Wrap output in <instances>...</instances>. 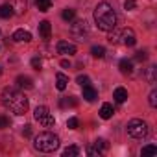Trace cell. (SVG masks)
Returning a JSON list of instances; mask_svg holds the SVG:
<instances>
[{"instance_id": "obj_1", "label": "cell", "mask_w": 157, "mask_h": 157, "mask_svg": "<svg viewBox=\"0 0 157 157\" xmlns=\"http://www.w3.org/2000/svg\"><path fill=\"white\" fill-rule=\"evenodd\" d=\"M2 105L6 107V109H10L13 115H24L26 111H28V107H30V104H28V98L21 93V91H17V89H13V87H6L4 91H2Z\"/></svg>"}, {"instance_id": "obj_2", "label": "cell", "mask_w": 157, "mask_h": 157, "mask_svg": "<svg viewBox=\"0 0 157 157\" xmlns=\"http://www.w3.org/2000/svg\"><path fill=\"white\" fill-rule=\"evenodd\" d=\"M94 22L102 32H111L113 28H117V13L113 6L107 2H98L94 8Z\"/></svg>"}, {"instance_id": "obj_3", "label": "cell", "mask_w": 157, "mask_h": 157, "mask_svg": "<svg viewBox=\"0 0 157 157\" xmlns=\"http://www.w3.org/2000/svg\"><path fill=\"white\" fill-rule=\"evenodd\" d=\"M33 148L39 151H44V153L56 151L59 148V137L52 131H43L33 139Z\"/></svg>"}, {"instance_id": "obj_4", "label": "cell", "mask_w": 157, "mask_h": 157, "mask_svg": "<svg viewBox=\"0 0 157 157\" xmlns=\"http://www.w3.org/2000/svg\"><path fill=\"white\" fill-rule=\"evenodd\" d=\"M150 133V128L144 120L140 118H133L128 122V135L133 137V139H146Z\"/></svg>"}, {"instance_id": "obj_5", "label": "cell", "mask_w": 157, "mask_h": 157, "mask_svg": "<svg viewBox=\"0 0 157 157\" xmlns=\"http://www.w3.org/2000/svg\"><path fill=\"white\" fill-rule=\"evenodd\" d=\"M33 117L44 128H54V124H56V118L52 117V113H50V109L46 105H37L35 111H33Z\"/></svg>"}, {"instance_id": "obj_6", "label": "cell", "mask_w": 157, "mask_h": 157, "mask_svg": "<svg viewBox=\"0 0 157 157\" xmlns=\"http://www.w3.org/2000/svg\"><path fill=\"white\" fill-rule=\"evenodd\" d=\"M70 33H72L78 41H85V37L89 35V24H87V21H83V19L74 21V22L70 24Z\"/></svg>"}, {"instance_id": "obj_7", "label": "cell", "mask_w": 157, "mask_h": 157, "mask_svg": "<svg viewBox=\"0 0 157 157\" xmlns=\"http://www.w3.org/2000/svg\"><path fill=\"white\" fill-rule=\"evenodd\" d=\"M118 43L124 44V46H135L137 43V35L131 28H124V30H118Z\"/></svg>"}, {"instance_id": "obj_8", "label": "cell", "mask_w": 157, "mask_h": 157, "mask_svg": "<svg viewBox=\"0 0 157 157\" xmlns=\"http://www.w3.org/2000/svg\"><path fill=\"white\" fill-rule=\"evenodd\" d=\"M107 148H109V144H107V140H105V139H96V140H94V144L87 150V153H89V155H93V157H100Z\"/></svg>"}, {"instance_id": "obj_9", "label": "cell", "mask_w": 157, "mask_h": 157, "mask_svg": "<svg viewBox=\"0 0 157 157\" xmlns=\"http://www.w3.org/2000/svg\"><path fill=\"white\" fill-rule=\"evenodd\" d=\"M57 52L63 56H74L76 54V44L68 43V41H59L57 43Z\"/></svg>"}, {"instance_id": "obj_10", "label": "cell", "mask_w": 157, "mask_h": 157, "mask_svg": "<svg viewBox=\"0 0 157 157\" xmlns=\"http://www.w3.org/2000/svg\"><path fill=\"white\" fill-rule=\"evenodd\" d=\"M10 6L13 8L15 13L22 15V13L28 10V0H10Z\"/></svg>"}, {"instance_id": "obj_11", "label": "cell", "mask_w": 157, "mask_h": 157, "mask_svg": "<svg viewBox=\"0 0 157 157\" xmlns=\"http://www.w3.org/2000/svg\"><path fill=\"white\" fill-rule=\"evenodd\" d=\"M13 41H17V43H30L32 41V33L28 30H17L13 33Z\"/></svg>"}, {"instance_id": "obj_12", "label": "cell", "mask_w": 157, "mask_h": 157, "mask_svg": "<svg viewBox=\"0 0 157 157\" xmlns=\"http://www.w3.org/2000/svg\"><path fill=\"white\" fill-rule=\"evenodd\" d=\"M67 85H68V78L63 72H57L56 74V87H57V91H65Z\"/></svg>"}, {"instance_id": "obj_13", "label": "cell", "mask_w": 157, "mask_h": 157, "mask_svg": "<svg viewBox=\"0 0 157 157\" xmlns=\"http://www.w3.org/2000/svg\"><path fill=\"white\" fill-rule=\"evenodd\" d=\"M96 98H98L96 89L91 87V85H85V87H83V100H87V102H94Z\"/></svg>"}, {"instance_id": "obj_14", "label": "cell", "mask_w": 157, "mask_h": 157, "mask_svg": "<svg viewBox=\"0 0 157 157\" xmlns=\"http://www.w3.org/2000/svg\"><path fill=\"white\" fill-rule=\"evenodd\" d=\"M113 98H115V102L124 104V102L128 100V91H126L124 87H117V89H115V93H113Z\"/></svg>"}, {"instance_id": "obj_15", "label": "cell", "mask_w": 157, "mask_h": 157, "mask_svg": "<svg viewBox=\"0 0 157 157\" xmlns=\"http://www.w3.org/2000/svg\"><path fill=\"white\" fill-rule=\"evenodd\" d=\"M17 85L21 89H32L33 87V80L28 76H17Z\"/></svg>"}, {"instance_id": "obj_16", "label": "cell", "mask_w": 157, "mask_h": 157, "mask_svg": "<svg viewBox=\"0 0 157 157\" xmlns=\"http://www.w3.org/2000/svg\"><path fill=\"white\" fill-rule=\"evenodd\" d=\"M118 68H120L122 74H131V72H133V61H131V59H120Z\"/></svg>"}, {"instance_id": "obj_17", "label": "cell", "mask_w": 157, "mask_h": 157, "mask_svg": "<svg viewBox=\"0 0 157 157\" xmlns=\"http://www.w3.org/2000/svg\"><path fill=\"white\" fill-rule=\"evenodd\" d=\"M113 113H115V109H113V105L111 104H102V107H100V117L104 118V120H107V118H111L113 117Z\"/></svg>"}, {"instance_id": "obj_18", "label": "cell", "mask_w": 157, "mask_h": 157, "mask_svg": "<svg viewBox=\"0 0 157 157\" xmlns=\"http://www.w3.org/2000/svg\"><path fill=\"white\" fill-rule=\"evenodd\" d=\"M39 33H41L43 39H48V37H50V33H52V26H50L48 21H43V22L39 24Z\"/></svg>"}, {"instance_id": "obj_19", "label": "cell", "mask_w": 157, "mask_h": 157, "mask_svg": "<svg viewBox=\"0 0 157 157\" xmlns=\"http://www.w3.org/2000/svg\"><path fill=\"white\" fill-rule=\"evenodd\" d=\"M13 15H15V11H13V8L10 4H2V6H0V17H2V19H11Z\"/></svg>"}, {"instance_id": "obj_20", "label": "cell", "mask_w": 157, "mask_h": 157, "mask_svg": "<svg viewBox=\"0 0 157 157\" xmlns=\"http://www.w3.org/2000/svg\"><path fill=\"white\" fill-rule=\"evenodd\" d=\"M35 6H37V10L39 11H48L50 8H52V0H35Z\"/></svg>"}, {"instance_id": "obj_21", "label": "cell", "mask_w": 157, "mask_h": 157, "mask_svg": "<svg viewBox=\"0 0 157 157\" xmlns=\"http://www.w3.org/2000/svg\"><path fill=\"white\" fill-rule=\"evenodd\" d=\"M76 155H80V148L78 146H68L63 151V157H76Z\"/></svg>"}, {"instance_id": "obj_22", "label": "cell", "mask_w": 157, "mask_h": 157, "mask_svg": "<svg viewBox=\"0 0 157 157\" xmlns=\"http://www.w3.org/2000/svg\"><path fill=\"white\" fill-rule=\"evenodd\" d=\"M91 54H93V57L102 59V57L105 56V48H104V46H93V48H91Z\"/></svg>"}, {"instance_id": "obj_23", "label": "cell", "mask_w": 157, "mask_h": 157, "mask_svg": "<svg viewBox=\"0 0 157 157\" xmlns=\"http://www.w3.org/2000/svg\"><path fill=\"white\" fill-rule=\"evenodd\" d=\"M59 104H61V107H76V105H78V100H76L74 96H68V98L61 100Z\"/></svg>"}, {"instance_id": "obj_24", "label": "cell", "mask_w": 157, "mask_h": 157, "mask_svg": "<svg viewBox=\"0 0 157 157\" xmlns=\"http://www.w3.org/2000/svg\"><path fill=\"white\" fill-rule=\"evenodd\" d=\"M140 153H142V155H153V153H157V146H153V144L144 146V148L140 150Z\"/></svg>"}, {"instance_id": "obj_25", "label": "cell", "mask_w": 157, "mask_h": 157, "mask_svg": "<svg viewBox=\"0 0 157 157\" xmlns=\"http://www.w3.org/2000/svg\"><path fill=\"white\" fill-rule=\"evenodd\" d=\"M155 72H157V68H155L153 65H151V67L148 68V72H146V80H148L150 83H153V82H155Z\"/></svg>"}, {"instance_id": "obj_26", "label": "cell", "mask_w": 157, "mask_h": 157, "mask_svg": "<svg viewBox=\"0 0 157 157\" xmlns=\"http://www.w3.org/2000/svg\"><path fill=\"white\" fill-rule=\"evenodd\" d=\"M78 126H80V120H78L76 117H70V118L67 120V128H68V129H78Z\"/></svg>"}, {"instance_id": "obj_27", "label": "cell", "mask_w": 157, "mask_h": 157, "mask_svg": "<svg viewBox=\"0 0 157 157\" xmlns=\"http://www.w3.org/2000/svg\"><path fill=\"white\" fill-rule=\"evenodd\" d=\"M61 17H63L67 22H70V21H74V17H76V11H74V10H65Z\"/></svg>"}, {"instance_id": "obj_28", "label": "cell", "mask_w": 157, "mask_h": 157, "mask_svg": "<svg viewBox=\"0 0 157 157\" xmlns=\"http://www.w3.org/2000/svg\"><path fill=\"white\" fill-rule=\"evenodd\" d=\"M76 82L80 83L82 87H85V85H91V80H89V76H82V74L76 78Z\"/></svg>"}, {"instance_id": "obj_29", "label": "cell", "mask_w": 157, "mask_h": 157, "mask_svg": "<svg viewBox=\"0 0 157 157\" xmlns=\"http://www.w3.org/2000/svg\"><path fill=\"white\" fill-rule=\"evenodd\" d=\"M10 128V118L6 115H0V129H6Z\"/></svg>"}, {"instance_id": "obj_30", "label": "cell", "mask_w": 157, "mask_h": 157, "mask_svg": "<svg viewBox=\"0 0 157 157\" xmlns=\"http://www.w3.org/2000/svg\"><path fill=\"white\" fill-rule=\"evenodd\" d=\"M146 57H148V54H146L144 50H139V52L135 54V61H140V63H142V61H146Z\"/></svg>"}, {"instance_id": "obj_31", "label": "cell", "mask_w": 157, "mask_h": 157, "mask_svg": "<svg viewBox=\"0 0 157 157\" xmlns=\"http://www.w3.org/2000/svg\"><path fill=\"white\" fill-rule=\"evenodd\" d=\"M148 102H150V105H151V107H155V105H157V91H155V89L150 93V100H148Z\"/></svg>"}, {"instance_id": "obj_32", "label": "cell", "mask_w": 157, "mask_h": 157, "mask_svg": "<svg viewBox=\"0 0 157 157\" xmlns=\"http://www.w3.org/2000/svg\"><path fill=\"white\" fill-rule=\"evenodd\" d=\"M32 67H33L35 70H41V67H43V61H41V57H33V59H32Z\"/></svg>"}, {"instance_id": "obj_33", "label": "cell", "mask_w": 157, "mask_h": 157, "mask_svg": "<svg viewBox=\"0 0 157 157\" xmlns=\"http://www.w3.org/2000/svg\"><path fill=\"white\" fill-rule=\"evenodd\" d=\"M124 8H126L128 11H131V10L137 8V2H135V0H126V2H124Z\"/></svg>"}, {"instance_id": "obj_34", "label": "cell", "mask_w": 157, "mask_h": 157, "mask_svg": "<svg viewBox=\"0 0 157 157\" xmlns=\"http://www.w3.org/2000/svg\"><path fill=\"white\" fill-rule=\"evenodd\" d=\"M22 135H24V137H32V126H24Z\"/></svg>"}, {"instance_id": "obj_35", "label": "cell", "mask_w": 157, "mask_h": 157, "mask_svg": "<svg viewBox=\"0 0 157 157\" xmlns=\"http://www.w3.org/2000/svg\"><path fill=\"white\" fill-rule=\"evenodd\" d=\"M61 67H65V68H67V67H70V63H68L67 59H63V61H61Z\"/></svg>"}, {"instance_id": "obj_36", "label": "cell", "mask_w": 157, "mask_h": 157, "mask_svg": "<svg viewBox=\"0 0 157 157\" xmlns=\"http://www.w3.org/2000/svg\"><path fill=\"white\" fill-rule=\"evenodd\" d=\"M0 76H2V67H0Z\"/></svg>"}]
</instances>
